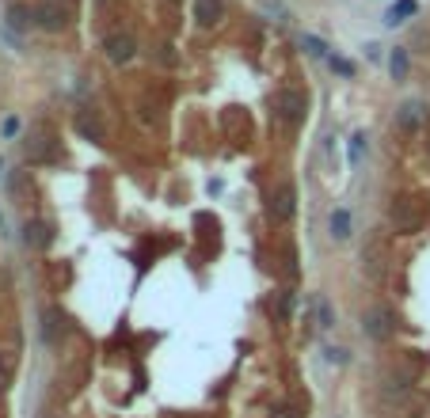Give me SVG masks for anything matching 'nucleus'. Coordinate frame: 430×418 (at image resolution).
I'll return each instance as SVG.
<instances>
[{
	"instance_id": "obj_21",
	"label": "nucleus",
	"mask_w": 430,
	"mask_h": 418,
	"mask_svg": "<svg viewBox=\"0 0 430 418\" xmlns=\"http://www.w3.org/2000/svg\"><path fill=\"white\" fill-rule=\"evenodd\" d=\"M331 323H335V316H331L328 301H320V327H331Z\"/></svg>"
},
{
	"instance_id": "obj_23",
	"label": "nucleus",
	"mask_w": 430,
	"mask_h": 418,
	"mask_svg": "<svg viewBox=\"0 0 430 418\" xmlns=\"http://www.w3.org/2000/svg\"><path fill=\"white\" fill-rule=\"evenodd\" d=\"M427 152H430V141H427Z\"/></svg>"
},
{
	"instance_id": "obj_18",
	"label": "nucleus",
	"mask_w": 430,
	"mask_h": 418,
	"mask_svg": "<svg viewBox=\"0 0 430 418\" xmlns=\"http://www.w3.org/2000/svg\"><path fill=\"white\" fill-rule=\"evenodd\" d=\"M331 73H339V76H354V65H350L347 58H328Z\"/></svg>"
},
{
	"instance_id": "obj_15",
	"label": "nucleus",
	"mask_w": 430,
	"mask_h": 418,
	"mask_svg": "<svg viewBox=\"0 0 430 418\" xmlns=\"http://www.w3.org/2000/svg\"><path fill=\"white\" fill-rule=\"evenodd\" d=\"M31 19H34V12H27V8H12L8 12V27H12V31H23Z\"/></svg>"
},
{
	"instance_id": "obj_19",
	"label": "nucleus",
	"mask_w": 430,
	"mask_h": 418,
	"mask_svg": "<svg viewBox=\"0 0 430 418\" xmlns=\"http://www.w3.org/2000/svg\"><path fill=\"white\" fill-rule=\"evenodd\" d=\"M290 308H293V293H278V320H290Z\"/></svg>"
},
{
	"instance_id": "obj_4",
	"label": "nucleus",
	"mask_w": 430,
	"mask_h": 418,
	"mask_svg": "<svg viewBox=\"0 0 430 418\" xmlns=\"http://www.w3.org/2000/svg\"><path fill=\"white\" fill-rule=\"evenodd\" d=\"M392 331H396V316H392V308L377 304V308L362 312V335H365V338H373V342H385Z\"/></svg>"
},
{
	"instance_id": "obj_11",
	"label": "nucleus",
	"mask_w": 430,
	"mask_h": 418,
	"mask_svg": "<svg viewBox=\"0 0 430 418\" xmlns=\"http://www.w3.org/2000/svg\"><path fill=\"white\" fill-rule=\"evenodd\" d=\"M225 16V4L221 0H199L194 4V19H199V27H217Z\"/></svg>"
},
{
	"instance_id": "obj_22",
	"label": "nucleus",
	"mask_w": 430,
	"mask_h": 418,
	"mask_svg": "<svg viewBox=\"0 0 430 418\" xmlns=\"http://www.w3.org/2000/svg\"><path fill=\"white\" fill-rule=\"evenodd\" d=\"M16 130H19V122H16V118H8V122H4V137H12Z\"/></svg>"
},
{
	"instance_id": "obj_6",
	"label": "nucleus",
	"mask_w": 430,
	"mask_h": 418,
	"mask_svg": "<svg viewBox=\"0 0 430 418\" xmlns=\"http://www.w3.org/2000/svg\"><path fill=\"white\" fill-rule=\"evenodd\" d=\"M27 160H31V164H54V160H58V141L50 137V133L46 130H34L31 137H27Z\"/></svg>"
},
{
	"instance_id": "obj_16",
	"label": "nucleus",
	"mask_w": 430,
	"mask_h": 418,
	"mask_svg": "<svg viewBox=\"0 0 430 418\" xmlns=\"http://www.w3.org/2000/svg\"><path fill=\"white\" fill-rule=\"evenodd\" d=\"M362 148H365V133L350 137V164H362Z\"/></svg>"
},
{
	"instance_id": "obj_7",
	"label": "nucleus",
	"mask_w": 430,
	"mask_h": 418,
	"mask_svg": "<svg viewBox=\"0 0 430 418\" xmlns=\"http://www.w3.org/2000/svg\"><path fill=\"white\" fill-rule=\"evenodd\" d=\"M427 122V103H419V99H407V103H400L396 111V126L404 133H415L419 126Z\"/></svg>"
},
{
	"instance_id": "obj_5",
	"label": "nucleus",
	"mask_w": 430,
	"mask_h": 418,
	"mask_svg": "<svg viewBox=\"0 0 430 418\" xmlns=\"http://www.w3.org/2000/svg\"><path fill=\"white\" fill-rule=\"evenodd\" d=\"M34 23H38L42 31L58 34L69 27V8L61 0H38V4H34Z\"/></svg>"
},
{
	"instance_id": "obj_1",
	"label": "nucleus",
	"mask_w": 430,
	"mask_h": 418,
	"mask_svg": "<svg viewBox=\"0 0 430 418\" xmlns=\"http://www.w3.org/2000/svg\"><path fill=\"white\" fill-rule=\"evenodd\" d=\"M389 217H392V229H396L400 236H415L430 217V198H415V194L396 198L392 209H389Z\"/></svg>"
},
{
	"instance_id": "obj_10",
	"label": "nucleus",
	"mask_w": 430,
	"mask_h": 418,
	"mask_svg": "<svg viewBox=\"0 0 430 418\" xmlns=\"http://www.w3.org/2000/svg\"><path fill=\"white\" fill-rule=\"evenodd\" d=\"M76 133H80L84 141H95V145H103V137H107V130H103L95 111H80V115H76Z\"/></svg>"
},
{
	"instance_id": "obj_12",
	"label": "nucleus",
	"mask_w": 430,
	"mask_h": 418,
	"mask_svg": "<svg viewBox=\"0 0 430 418\" xmlns=\"http://www.w3.org/2000/svg\"><path fill=\"white\" fill-rule=\"evenodd\" d=\"M328 232H331V240H350V209L347 205H339V209H331V217H328Z\"/></svg>"
},
{
	"instance_id": "obj_14",
	"label": "nucleus",
	"mask_w": 430,
	"mask_h": 418,
	"mask_svg": "<svg viewBox=\"0 0 430 418\" xmlns=\"http://www.w3.org/2000/svg\"><path fill=\"white\" fill-rule=\"evenodd\" d=\"M389 73H392V80H404V76H407V54H404V49H392Z\"/></svg>"
},
{
	"instance_id": "obj_2",
	"label": "nucleus",
	"mask_w": 430,
	"mask_h": 418,
	"mask_svg": "<svg viewBox=\"0 0 430 418\" xmlns=\"http://www.w3.org/2000/svg\"><path fill=\"white\" fill-rule=\"evenodd\" d=\"M293 213H297V187L293 183H278L271 190V198H267V217L274 224H286L293 221Z\"/></svg>"
},
{
	"instance_id": "obj_3",
	"label": "nucleus",
	"mask_w": 430,
	"mask_h": 418,
	"mask_svg": "<svg viewBox=\"0 0 430 418\" xmlns=\"http://www.w3.org/2000/svg\"><path fill=\"white\" fill-rule=\"evenodd\" d=\"M274 111H278V118H282V122L297 126V122H305L308 95H305V91H297V88H282L278 95H274Z\"/></svg>"
},
{
	"instance_id": "obj_17",
	"label": "nucleus",
	"mask_w": 430,
	"mask_h": 418,
	"mask_svg": "<svg viewBox=\"0 0 430 418\" xmlns=\"http://www.w3.org/2000/svg\"><path fill=\"white\" fill-rule=\"evenodd\" d=\"M301 46H305L313 58H324V54H328V46H324L320 38H313V34H305V38H301Z\"/></svg>"
},
{
	"instance_id": "obj_8",
	"label": "nucleus",
	"mask_w": 430,
	"mask_h": 418,
	"mask_svg": "<svg viewBox=\"0 0 430 418\" xmlns=\"http://www.w3.org/2000/svg\"><path fill=\"white\" fill-rule=\"evenodd\" d=\"M103 49H107V58L115 61V65H126V61L137 54V46H133V38L130 34H122V31H115V34H107V42H103Z\"/></svg>"
},
{
	"instance_id": "obj_9",
	"label": "nucleus",
	"mask_w": 430,
	"mask_h": 418,
	"mask_svg": "<svg viewBox=\"0 0 430 418\" xmlns=\"http://www.w3.org/2000/svg\"><path fill=\"white\" fill-rule=\"evenodd\" d=\"M23 244L34 247V251H46L54 244V229L46 221H27L23 224Z\"/></svg>"
},
{
	"instance_id": "obj_13",
	"label": "nucleus",
	"mask_w": 430,
	"mask_h": 418,
	"mask_svg": "<svg viewBox=\"0 0 430 418\" xmlns=\"http://www.w3.org/2000/svg\"><path fill=\"white\" fill-rule=\"evenodd\" d=\"M415 12H419V4H415V0H396V4H392V8L385 12V23H389V27L407 23V19L415 16Z\"/></svg>"
},
{
	"instance_id": "obj_20",
	"label": "nucleus",
	"mask_w": 430,
	"mask_h": 418,
	"mask_svg": "<svg viewBox=\"0 0 430 418\" xmlns=\"http://www.w3.org/2000/svg\"><path fill=\"white\" fill-rule=\"evenodd\" d=\"M324 353H328V361H331V365H347V350H335V346H328Z\"/></svg>"
}]
</instances>
